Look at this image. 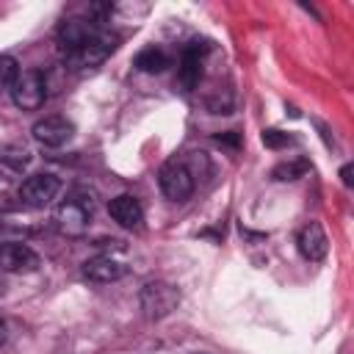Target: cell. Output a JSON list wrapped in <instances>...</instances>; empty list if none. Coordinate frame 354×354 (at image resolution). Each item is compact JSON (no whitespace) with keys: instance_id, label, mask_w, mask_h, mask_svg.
Here are the masks:
<instances>
[{"instance_id":"obj_12","label":"cell","mask_w":354,"mask_h":354,"mask_svg":"<svg viewBox=\"0 0 354 354\" xmlns=\"http://www.w3.org/2000/svg\"><path fill=\"white\" fill-rule=\"evenodd\" d=\"M108 213H111V218H113L119 227H124V230H138L141 221H144V210H141V205H138V199H136L133 194H119V196H113V199L108 202Z\"/></svg>"},{"instance_id":"obj_7","label":"cell","mask_w":354,"mask_h":354,"mask_svg":"<svg viewBox=\"0 0 354 354\" xmlns=\"http://www.w3.org/2000/svg\"><path fill=\"white\" fill-rule=\"evenodd\" d=\"M100 30H102V28H100L94 19H66V22L58 25V33H55L58 50H61L64 58H66V55L77 53L83 44H88Z\"/></svg>"},{"instance_id":"obj_17","label":"cell","mask_w":354,"mask_h":354,"mask_svg":"<svg viewBox=\"0 0 354 354\" xmlns=\"http://www.w3.org/2000/svg\"><path fill=\"white\" fill-rule=\"evenodd\" d=\"M260 141H263L268 149H285V147L296 144V138H293L290 133H285V130H277V127H268V130H263V133H260Z\"/></svg>"},{"instance_id":"obj_14","label":"cell","mask_w":354,"mask_h":354,"mask_svg":"<svg viewBox=\"0 0 354 354\" xmlns=\"http://www.w3.org/2000/svg\"><path fill=\"white\" fill-rule=\"evenodd\" d=\"M133 66H136L138 72L158 75V72H163V69L169 66V55H166L163 50H158V47H144L141 53H136Z\"/></svg>"},{"instance_id":"obj_16","label":"cell","mask_w":354,"mask_h":354,"mask_svg":"<svg viewBox=\"0 0 354 354\" xmlns=\"http://www.w3.org/2000/svg\"><path fill=\"white\" fill-rule=\"evenodd\" d=\"M307 171H310V160H304V158H290V160L277 163V166L271 169V177H274L277 183H293V180L304 177Z\"/></svg>"},{"instance_id":"obj_6","label":"cell","mask_w":354,"mask_h":354,"mask_svg":"<svg viewBox=\"0 0 354 354\" xmlns=\"http://www.w3.org/2000/svg\"><path fill=\"white\" fill-rule=\"evenodd\" d=\"M61 191V180L50 171H39L22 180L19 185V202L28 207H47Z\"/></svg>"},{"instance_id":"obj_5","label":"cell","mask_w":354,"mask_h":354,"mask_svg":"<svg viewBox=\"0 0 354 354\" xmlns=\"http://www.w3.org/2000/svg\"><path fill=\"white\" fill-rule=\"evenodd\" d=\"M8 91H11V102L19 111H39L47 100V77L41 69H25L19 72V77Z\"/></svg>"},{"instance_id":"obj_18","label":"cell","mask_w":354,"mask_h":354,"mask_svg":"<svg viewBox=\"0 0 354 354\" xmlns=\"http://www.w3.org/2000/svg\"><path fill=\"white\" fill-rule=\"evenodd\" d=\"M19 77V64L14 55H0V88H11Z\"/></svg>"},{"instance_id":"obj_10","label":"cell","mask_w":354,"mask_h":354,"mask_svg":"<svg viewBox=\"0 0 354 354\" xmlns=\"http://www.w3.org/2000/svg\"><path fill=\"white\" fill-rule=\"evenodd\" d=\"M296 249H299V254H301L304 260L321 263V260L326 257V252H329V241H326L324 227H321L318 221L304 224V227L299 230V235H296Z\"/></svg>"},{"instance_id":"obj_11","label":"cell","mask_w":354,"mask_h":354,"mask_svg":"<svg viewBox=\"0 0 354 354\" xmlns=\"http://www.w3.org/2000/svg\"><path fill=\"white\" fill-rule=\"evenodd\" d=\"M202 44L199 41H191L183 47V55H180V66H177V83L180 88L188 94L199 86V77H202Z\"/></svg>"},{"instance_id":"obj_8","label":"cell","mask_w":354,"mask_h":354,"mask_svg":"<svg viewBox=\"0 0 354 354\" xmlns=\"http://www.w3.org/2000/svg\"><path fill=\"white\" fill-rule=\"evenodd\" d=\"M30 136H33L36 144H41L47 149H55V147H64L75 136V124L66 116H44V119L33 122Z\"/></svg>"},{"instance_id":"obj_20","label":"cell","mask_w":354,"mask_h":354,"mask_svg":"<svg viewBox=\"0 0 354 354\" xmlns=\"http://www.w3.org/2000/svg\"><path fill=\"white\" fill-rule=\"evenodd\" d=\"M351 174H354V166H351V163H343V166H340V183H343L346 188L354 185V177H351Z\"/></svg>"},{"instance_id":"obj_19","label":"cell","mask_w":354,"mask_h":354,"mask_svg":"<svg viewBox=\"0 0 354 354\" xmlns=\"http://www.w3.org/2000/svg\"><path fill=\"white\" fill-rule=\"evenodd\" d=\"M30 235L28 227L22 224H14V221H6L0 218V243H14V241H25Z\"/></svg>"},{"instance_id":"obj_9","label":"cell","mask_w":354,"mask_h":354,"mask_svg":"<svg viewBox=\"0 0 354 354\" xmlns=\"http://www.w3.org/2000/svg\"><path fill=\"white\" fill-rule=\"evenodd\" d=\"M39 254L22 243V241H14V243H0V271H8V274H28V271H36L39 268Z\"/></svg>"},{"instance_id":"obj_1","label":"cell","mask_w":354,"mask_h":354,"mask_svg":"<svg viewBox=\"0 0 354 354\" xmlns=\"http://www.w3.org/2000/svg\"><path fill=\"white\" fill-rule=\"evenodd\" d=\"M91 216H94V199L86 191H72L55 207V227L69 238H80V235H86Z\"/></svg>"},{"instance_id":"obj_4","label":"cell","mask_w":354,"mask_h":354,"mask_svg":"<svg viewBox=\"0 0 354 354\" xmlns=\"http://www.w3.org/2000/svg\"><path fill=\"white\" fill-rule=\"evenodd\" d=\"M119 47V36L108 33V30H100L88 44H83L77 53L66 55L64 58V66L72 69V72H86V69H97L113 50Z\"/></svg>"},{"instance_id":"obj_22","label":"cell","mask_w":354,"mask_h":354,"mask_svg":"<svg viewBox=\"0 0 354 354\" xmlns=\"http://www.w3.org/2000/svg\"><path fill=\"white\" fill-rule=\"evenodd\" d=\"M3 343H6V321L0 318V346H3Z\"/></svg>"},{"instance_id":"obj_21","label":"cell","mask_w":354,"mask_h":354,"mask_svg":"<svg viewBox=\"0 0 354 354\" xmlns=\"http://www.w3.org/2000/svg\"><path fill=\"white\" fill-rule=\"evenodd\" d=\"M218 138V144H230V147H238V133L235 130H230V133H221V136H216Z\"/></svg>"},{"instance_id":"obj_2","label":"cell","mask_w":354,"mask_h":354,"mask_svg":"<svg viewBox=\"0 0 354 354\" xmlns=\"http://www.w3.org/2000/svg\"><path fill=\"white\" fill-rule=\"evenodd\" d=\"M158 185L169 202H185L196 188V174L185 158H169L158 171Z\"/></svg>"},{"instance_id":"obj_15","label":"cell","mask_w":354,"mask_h":354,"mask_svg":"<svg viewBox=\"0 0 354 354\" xmlns=\"http://www.w3.org/2000/svg\"><path fill=\"white\" fill-rule=\"evenodd\" d=\"M30 160H33V155H30V149L22 147V144H6V147L0 149V163L8 166L11 171H25V169L30 166Z\"/></svg>"},{"instance_id":"obj_13","label":"cell","mask_w":354,"mask_h":354,"mask_svg":"<svg viewBox=\"0 0 354 354\" xmlns=\"http://www.w3.org/2000/svg\"><path fill=\"white\" fill-rule=\"evenodd\" d=\"M124 274H127L124 263H119V260L111 257V254H97V257H88V260L83 263V277L91 279V282H100V285L116 282V279H122Z\"/></svg>"},{"instance_id":"obj_3","label":"cell","mask_w":354,"mask_h":354,"mask_svg":"<svg viewBox=\"0 0 354 354\" xmlns=\"http://www.w3.org/2000/svg\"><path fill=\"white\" fill-rule=\"evenodd\" d=\"M138 301H141V310L149 321H160L166 315H171L180 304V290L163 279H155V282H147L138 293Z\"/></svg>"}]
</instances>
